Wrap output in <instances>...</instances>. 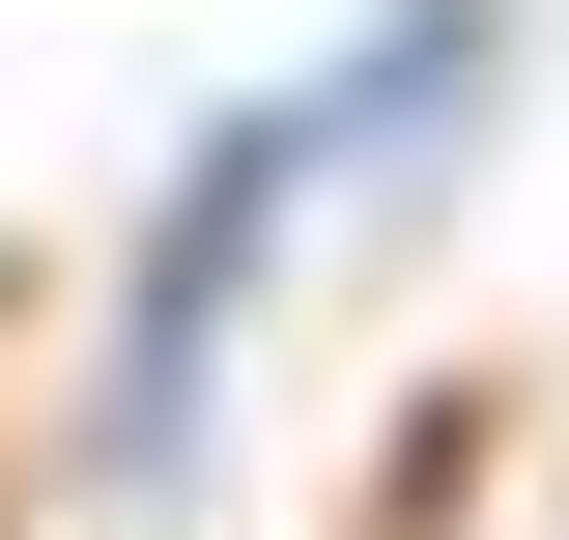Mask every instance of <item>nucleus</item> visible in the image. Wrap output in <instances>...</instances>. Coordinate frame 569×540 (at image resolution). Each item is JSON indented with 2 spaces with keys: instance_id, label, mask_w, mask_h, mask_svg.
<instances>
[{
  "instance_id": "1",
  "label": "nucleus",
  "mask_w": 569,
  "mask_h": 540,
  "mask_svg": "<svg viewBox=\"0 0 569 540\" xmlns=\"http://www.w3.org/2000/svg\"><path fill=\"white\" fill-rule=\"evenodd\" d=\"M313 171H342V142H313V86L171 142V200H142V284H114V427H86L114 483H171V427H200V370H228V313H257V257H284V200H313Z\"/></svg>"
},
{
  "instance_id": "2",
  "label": "nucleus",
  "mask_w": 569,
  "mask_h": 540,
  "mask_svg": "<svg viewBox=\"0 0 569 540\" xmlns=\"http://www.w3.org/2000/svg\"><path fill=\"white\" fill-rule=\"evenodd\" d=\"M485 58H512V0H399L342 86H313V142H399V114H485Z\"/></svg>"
}]
</instances>
